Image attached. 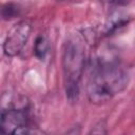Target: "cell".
<instances>
[{"mask_svg": "<svg viewBox=\"0 0 135 135\" xmlns=\"http://www.w3.org/2000/svg\"><path fill=\"white\" fill-rule=\"evenodd\" d=\"M130 76L117 57L98 55L91 60L86 82V95L94 104H103L124 91Z\"/></svg>", "mask_w": 135, "mask_h": 135, "instance_id": "obj_1", "label": "cell"}, {"mask_svg": "<svg viewBox=\"0 0 135 135\" xmlns=\"http://www.w3.org/2000/svg\"><path fill=\"white\" fill-rule=\"evenodd\" d=\"M61 65L66 99L75 103L79 97L80 82L85 68V51L80 39L71 38L64 43Z\"/></svg>", "mask_w": 135, "mask_h": 135, "instance_id": "obj_2", "label": "cell"}, {"mask_svg": "<svg viewBox=\"0 0 135 135\" xmlns=\"http://www.w3.org/2000/svg\"><path fill=\"white\" fill-rule=\"evenodd\" d=\"M30 108L28 102L13 104L1 112V131L4 134H27L30 130Z\"/></svg>", "mask_w": 135, "mask_h": 135, "instance_id": "obj_3", "label": "cell"}, {"mask_svg": "<svg viewBox=\"0 0 135 135\" xmlns=\"http://www.w3.org/2000/svg\"><path fill=\"white\" fill-rule=\"evenodd\" d=\"M32 32L28 20H21L14 24L6 34L3 42V52L7 57H15L21 53Z\"/></svg>", "mask_w": 135, "mask_h": 135, "instance_id": "obj_4", "label": "cell"}, {"mask_svg": "<svg viewBox=\"0 0 135 135\" xmlns=\"http://www.w3.org/2000/svg\"><path fill=\"white\" fill-rule=\"evenodd\" d=\"M50 50V43H49V39L45 35H39L34 43V54L35 56L40 59L43 60Z\"/></svg>", "mask_w": 135, "mask_h": 135, "instance_id": "obj_5", "label": "cell"}, {"mask_svg": "<svg viewBox=\"0 0 135 135\" xmlns=\"http://www.w3.org/2000/svg\"><path fill=\"white\" fill-rule=\"evenodd\" d=\"M108 131H107V126L103 121H99L95 127H93L91 133L93 134H105Z\"/></svg>", "mask_w": 135, "mask_h": 135, "instance_id": "obj_6", "label": "cell"}, {"mask_svg": "<svg viewBox=\"0 0 135 135\" xmlns=\"http://www.w3.org/2000/svg\"><path fill=\"white\" fill-rule=\"evenodd\" d=\"M3 11H7V14H5V15H3V17H4V19H8V18H11L12 16H14L15 14H16V7H14V6H12L11 4H7L6 6H4L3 7Z\"/></svg>", "mask_w": 135, "mask_h": 135, "instance_id": "obj_7", "label": "cell"}, {"mask_svg": "<svg viewBox=\"0 0 135 135\" xmlns=\"http://www.w3.org/2000/svg\"><path fill=\"white\" fill-rule=\"evenodd\" d=\"M108 1L113 4H123V3H127L128 0H108Z\"/></svg>", "mask_w": 135, "mask_h": 135, "instance_id": "obj_8", "label": "cell"}, {"mask_svg": "<svg viewBox=\"0 0 135 135\" xmlns=\"http://www.w3.org/2000/svg\"><path fill=\"white\" fill-rule=\"evenodd\" d=\"M60 1H62V0H60Z\"/></svg>", "mask_w": 135, "mask_h": 135, "instance_id": "obj_9", "label": "cell"}]
</instances>
